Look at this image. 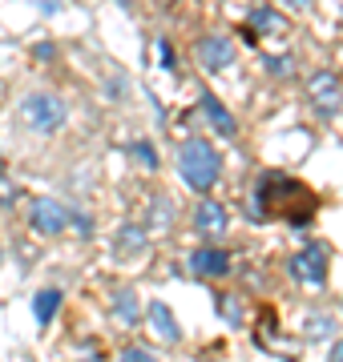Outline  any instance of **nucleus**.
Instances as JSON below:
<instances>
[{
    "instance_id": "nucleus-10",
    "label": "nucleus",
    "mask_w": 343,
    "mask_h": 362,
    "mask_svg": "<svg viewBox=\"0 0 343 362\" xmlns=\"http://www.w3.org/2000/svg\"><path fill=\"white\" fill-rule=\"evenodd\" d=\"M198 109H202V117L210 121V129L218 133V137H226V141H230V137H238V121L230 117V109H226V105L218 101L210 89L198 97Z\"/></svg>"
},
{
    "instance_id": "nucleus-11",
    "label": "nucleus",
    "mask_w": 343,
    "mask_h": 362,
    "mask_svg": "<svg viewBox=\"0 0 343 362\" xmlns=\"http://www.w3.org/2000/svg\"><path fill=\"white\" fill-rule=\"evenodd\" d=\"M145 322H150V330L158 334V342H170V346H174V342H182V326H178V318H174L170 306L158 302V298L145 306Z\"/></svg>"
},
{
    "instance_id": "nucleus-20",
    "label": "nucleus",
    "mask_w": 343,
    "mask_h": 362,
    "mask_svg": "<svg viewBox=\"0 0 343 362\" xmlns=\"http://www.w3.org/2000/svg\"><path fill=\"white\" fill-rule=\"evenodd\" d=\"M133 153H137V157H142V161H145V165H158V157H154V153H150V145H133Z\"/></svg>"
},
{
    "instance_id": "nucleus-15",
    "label": "nucleus",
    "mask_w": 343,
    "mask_h": 362,
    "mask_svg": "<svg viewBox=\"0 0 343 362\" xmlns=\"http://www.w3.org/2000/svg\"><path fill=\"white\" fill-rule=\"evenodd\" d=\"M33 310H37V322L49 326L53 322V314L61 310V290H40L37 302H33Z\"/></svg>"
},
{
    "instance_id": "nucleus-14",
    "label": "nucleus",
    "mask_w": 343,
    "mask_h": 362,
    "mask_svg": "<svg viewBox=\"0 0 343 362\" xmlns=\"http://www.w3.org/2000/svg\"><path fill=\"white\" fill-rule=\"evenodd\" d=\"M113 318H118L121 326H130V330L142 322V310H137V290H133V286H125V290L113 294Z\"/></svg>"
},
{
    "instance_id": "nucleus-21",
    "label": "nucleus",
    "mask_w": 343,
    "mask_h": 362,
    "mask_svg": "<svg viewBox=\"0 0 343 362\" xmlns=\"http://www.w3.org/2000/svg\"><path fill=\"white\" fill-rule=\"evenodd\" d=\"M283 8H291V13H303V8H311V0H279Z\"/></svg>"
},
{
    "instance_id": "nucleus-1",
    "label": "nucleus",
    "mask_w": 343,
    "mask_h": 362,
    "mask_svg": "<svg viewBox=\"0 0 343 362\" xmlns=\"http://www.w3.org/2000/svg\"><path fill=\"white\" fill-rule=\"evenodd\" d=\"M319 214V197L307 189L299 177L266 169L263 177L254 181L251 194V218L266 221V218H287L291 226H307Z\"/></svg>"
},
{
    "instance_id": "nucleus-4",
    "label": "nucleus",
    "mask_w": 343,
    "mask_h": 362,
    "mask_svg": "<svg viewBox=\"0 0 343 362\" xmlns=\"http://www.w3.org/2000/svg\"><path fill=\"white\" fill-rule=\"evenodd\" d=\"M25 221L40 233V238H61V233L73 226V209H69L65 202H57V197H28Z\"/></svg>"
},
{
    "instance_id": "nucleus-19",
    "label": "nucleus",
    "mask_w": 343,
    "mask_h": 362,
    "mask_svg": "<svg viewBox=\"0 0 343 362\" xmlns=\"http://www.w3.org/2000/svg\"><path fill=\"white\" fill-rule=\"evenodd\" d=\"M223 306H226V322H230V326H242V314H238V298H226Z\"/></svg>"
},
{
    "instance_id": "nucleus-17",
    "label": "nucleus",
    "mask_w": 343,
    "mask_h": 362,
    "mask_svg": "<svg viewBox=\"0 0 343 362\" xmlns=\"http://www.w3.org/2000/svg\"><path fill=\"white\" fill-rule=\"evenodd\" d=\"M331 330H335V322H331V318H315V314L307 318V334H311V338H315V334H323V338H327Z\"/></svg>"
},
{
    "instance_id": "nucleus-24",
    "label": "nucleus",
    "mask_w": 343,
    "mask_h": 362,
    "mask_svg": "<svg viewBox=\"0 0 343 362\" xmlns=\"http://www.w3.org/2000/svg\"><path fill=\"white\" fill-rule=\"evenodd\" d=\"M154 4H174V0H154Z\"/></svg>"
},
{
    "instance_id": "nucleus-25",
    "label": "nucleus",
    "mask_w": 343,
    "mask_h": 362,
    "mask_svg": "<svg viewBox=\"0 0 343 362\" xmlns=\"http://www.w3.org/2000/svg\"><path fill=\"white\" fill-rule=\"evenodd\" d=\"M0 262H4V250H0Z\"/></svg>"
},
{
    "instance_id": "nucleus-13",
    "label": "nucleus",
    "mask_w": 343,
    "mask_h": 362,
    "mask_svg": "<svg viewBox=\"0 0 343 362\" xmlns=\"http://www.w3.org/2000/svg\"><path fill=\"white\" fill-rule=\"evenodd\" d=\"M113 254L118 258H142L145 254V230L142 226H121L113 238Z\"/></svg>"
},
{
    "instance_id": "nucleus-5",
    "label": "nucleus",
    "mask_w": 343,
    "mask_h": 362,
    "mask_svg": "<svg viewBox=\"0 0 343 362\" xmlns=\"http://www.w3.org/2000/svg\"><path fill=\"white\" fill-rule=\"evenodd\" d=\"M291 278L299 286H311V290H323L327 286V246H319V242H307L303 250H295L287 262Z\"/></svg>"
},
{
    "instance_id": "nucleus-18",
    "label": "nucleus",
    "mask_w": 343,
    "mask_h": 362,
    "mask_svg": "<svg viewBox=\"0 0 343 362\" xmlns=\"http://www.w3.org/2000/svg\"><path fill=\"white\" fill-rule=\"evenodd\" d=\"M266 69H271V73H283V77H291V73H295V61H275V57H266Z\"/></svg>"
},
{
    "instance_id": "nucleus-9",
    "label": "nucleus",
    "mask_w": 343,
    "mask_h": 362,
    "mask_svg": "<svg viewBox=\"0 0 343 362\" xmlns=\"http://www.w3.org/2000/svg\"><path fill=\"white\" fill-rule=\"evenodd\" d=\"M190 274L202 278V282H214V278H226L230 274V254L223 246H198L190 254Z\"/></svg>"
},
{
    "instance_id": "nucleus-6",
    "label": "nucleus",
    "mask_w": 343,
    "mask_h": 362,
    "mask_svg": "<svg viewBox=\"0 0 343 362\" xmlns=\"http://www.w3.org/2000/svg\"><path fill=\"white\" fill-rule=\"evenodd\" d=\"M194 61H198L210 77H218V73H226V69L235 65V40L223 37V33H202V37L194 40Z\"/></svg>"
},
{
    "instance_id": "nucleus-7",
    "label": "nucleus",
    "mask_w": 343,
    "mask_h": 362,
    "mask_svg": "<svg viewBox=\"0 0 343 362\" xmlns=\"http://www.w3.org/2000/svg\"><path fill=\"white\" fill-rule=\"evenodd\" d=\"M307 97H311V105H315L319 117H331L343 109V85L335 73H315V77L307 81Z\"/></svg>"
},
{
    "instance_id": "nucleus-23",
    "label": "nucleus",
    "mask_w": 343,
    "mask_h": 362,
    "mask_svg": "<svg viewBox=\"0 0 343 362\" xmlns=\"http://www.w3.org/2000/svg\"><path fill=\"white\" fill-rule=\"evenodd\" d=\"M118 4H125V8H133V4H137V0H118Z\"/></svg>"
},
{
    "instance_id": "nucleus-12",
    "label": "nucleus",
    "mask_w": 343,
    "mask_h": 362,
    "mask_svg": "<svg viewBox=\"0 0 343 362\" xmlns=\"http://www.w3.org/2000/svg\"><path fill=\"white\" fill-rule=\"evenodd\" d=\"M287 28H291V21L279 13L275 4H254V13H251V40H259V37H283Z\"/></svg>"
},
{
    "instance_id": "nucleus-8",
    "label": "nucleus",
    "mask_w": 343,
    "mask_h": 362,
    "mask_svg": "<svg viewBox=\"0 0 343 362\" xmlns=\"http://www.w3.org/2000/svg\"><path fill=\"white\" fill-rule=\"evenodd\" d=\"M194 230L206 238V242H214V238H223L226 230H230V209L218 202V197H202L198 206H194Z\"/></svg>"
},
{
    "instance_id": "nucleus-16",
    "label": "nucleus",
    "mask_w": 343,
    "mask_h": 362,
    "mask_svg": "<svg viewBox=\"0 0 343 362\" xmlns=\"http://www.w3.org/2000/svg\"><path fill=\"white\" fill-rule=\"evenodd\" d=\"M118 362H158V354H154L150 346H137V342H133V346H125L118 354Z\"/></svg>"
},
{
    "instance_id": "nucleus-2",
    "label": "nucleus",
    "mask_w": 343,
    "mask_h": 362,
    "mask_svg": "<svg viewBox=\"0 0 343 362\" xmlns=\"http://www.w3.org/2000/svg\"><path fill=\"white\" fill-rule=\"evenodd\" d=\"M178 177L198 197H210L214 185L223 181V153L206 137H186L178 145Z\"/></svg>"
},
{
    "instance_id": "nucleus-22",
    "label": "nucleus",
    "mask_w": 343,
    "mask_h": 362,
    "mask_svg": "<svg viewBox=\"0 0 343 362\" xmlns=\"http://www.w3.org/2000/svg\"><path fill=\"white\" fill-rule=\"evenodd\" d=\"M327 362H343V338H335V342H331V358Z\"/></svg>"
},
{
    "instance_id": "nucleus-3",
    "label": "nucleus",
    "mask_w": 343,
    "mask_h": 362,
    "mask_svg": "<svg viewBox=\"0 0 343 362\" xmlns=\"http://www.w3.org/2000/svg\"><path fill=\"white\" fill-rule=\"evenodd\" d=\"M16 117H21V125H25L28 133H40V137H53V133H61L69 125V105L57 97V93H28V97H21V105H16Z\"/></svg>"
}]
</instances>
